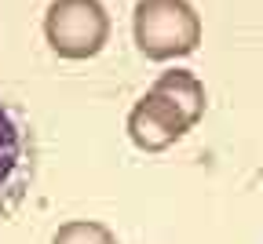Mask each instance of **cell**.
Here are the masks:
<instances>
[{
	"instance_id": "1",
	"label": "cell",
	"mask_w": 263,
	"mask_h": 244,
	"mask_svg": "<svg viewBox=\"0 0 263 244\" xmlns=\"http://www.w3.org/2000/svg\"><path fill=\"white\" fill-rule=\"evenodd\" d=\"M132 37L150 62L186 58L201 44V15L190 0H136Z\"/></svg>"
},
{
	"instance_id": "2",
	"label": "cell",
	"mask_w": 263,
	"mask_h": 244,
	"mask_svg": "<svg viewBox=\"0 0 263 244\" xmlns=\"http://www.w3.org/2000/svg\"><path fill=\"white\" fill-rule=\"evenodd\" d=\"M44 40L59 58H95L110 40V11L103 0H51L44 11Z\"/></svg>"
},
{
	"instance_id": "3",
	"label": "cell",
	"mask_w": 263,
	"mask_h": 244,
	"mask_svg": "<svg viewBox=\"0 0 263 244\" xmlns=\"http://www.w3.org/2000/svg\"><path fill=\"white\" fill-rule=\"evenodd\" d=\"M37 175V135L15 102L0 98V222L15 215Z\"/></svg>"
},
{
	"instance_id": "4",
	"label": "cell",
	"mask_w": 263,
	"mask_h": 244,
	"mask_svg": "<svg viewBox=\"0 0 263 244\" xmlns=\"http://www.w3.org/2000/svg\"><path fill=\"white\" fill-rule=\"evenodd\" d=\"M190 128L194 124L157 91H146L136 106L128 110V138L143 153H161V150L176 146Z\"/></svg>"
},
{
	"instance_id": "5",
	"label": "cell",
	"mask_w": 263,
	"mask_h": 244,
	"mask_svg": "<svg viewBox=\"0 0 263 244\" xmlns=\"http://www.w3.org/2000/svg\"><path fill=\"white\" fill-rule=\"evenodd\" d=\"M150 91L164 95L190 124H197V120L205 117V110H209L205 84H201L197 73H190V69H164V73L150 84Z\"/></svg>"
},
{
	"instance_id": "6",
	"label": "cell",
	"mask_w": 263,
	"mask_h": 244,
	"mask_svg": "<svg viewBox=\"0 0 263 244\" xmlns=\"http://www.w3.org/2000/svg\"><path fill=\"white\" fill-rule=\"evenodd\" d=\"M51 244H117V237L95 219H70L51 233Z\"/></svg>"
}]
</instances>
